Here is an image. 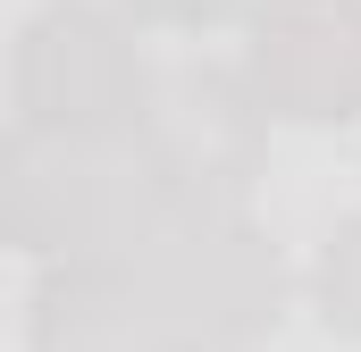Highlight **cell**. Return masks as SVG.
Listing matches in <instances>:
<instances>
[{
    "label": "cell",
    "mask_w": 361,
    "mask_h": 352,
    "mask_svg": "<svg viewBox=\"0 0 361 352\" xmlns=\"http://www.w3.org/2000/svg\"><path fill=\"white\" fill-rule=\"evenodd\" d=\"M135 268H143L152 352H244L277 319V260L227 210L169 227L160 244L135 252Z\"/></svg>",
    "instance_id": "6da1fadb"
},
{
    "label": "cell",
    "mask_w": 361,
    "mask_h": 352,
    "mask_svg": "<svg viewBox=\"0 0 361 352\" xmlns=\"http://www.w3.org/2000/svg\"><path fill=\"white\" fill-rule=\"evenodd\" d=\"M17 92H25V126H42V134L126 143L152 126V76H143L135 42L101 8H76V0L34 17L25 59H17Z\"/></svg>",
    "instance_id": "7a4b0ae2"
},
{
    "label": "cell",
    "mask_w": 361,
    "mask_h": 352,
    "mask_svg": "<svg viewBox=\"0 0 361 352\" xmlns=\"http://www.w3.org/2000/svg\"><path fill=\"white\" fill-rule=\"evenodd\" d=\"M244 84L302 126L361 118V0H261L244 25Z\"/></svg>",
    "instance_id": "3957f363"
},
{
    "label": "cell",
    "mask_w": 361,
    "mask_h": 352,
    "mask_svg": "<svg viewBox=\"0 0 361 352\" xmlns=\"http://www.w3.org/2000/svg\"><path fill=\"white\" fill-rule=\"evenodd\" d=\"M152 310H143V268L135 252H76L42 277L34 294V352H143Z\"/></svg>",
    "instance_id": "277c9868"
},
{
    "label": "cell",
    "mask_w": 361,
    "mask_h": 352,
    "mask_svg": "<svg viewBox=\"0 0 361 352\" xmlns=\"http://www.w3.org/2000/svg\"><path fill=\"white\" fill-rule=\"evenodd\" d=\"M311 302L336 336L361 344V218H345L328 244H319V268H311Z\"/></svg>",
    "instance_id": "5b68a950"
},
{
    "label": "cell",
    "mask_w": 361,
    "mask_h": 352,
    "mask_svg": "<svg viewBox=\"0 0 361 352\" xmlns=\"http://www.w3.org/2000/svg\"><path fill=\"white\" fill-rule=\"evenodd\" d=\"M143 17H160V25H210V17H227L235 0H135Z\"/></svg>",
    "instance_id": "8992f818"
}]
</instances>
